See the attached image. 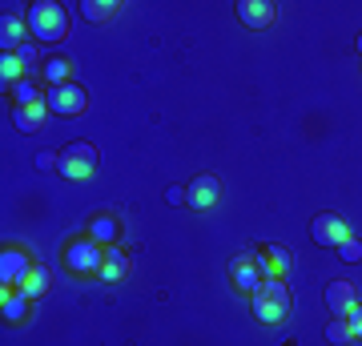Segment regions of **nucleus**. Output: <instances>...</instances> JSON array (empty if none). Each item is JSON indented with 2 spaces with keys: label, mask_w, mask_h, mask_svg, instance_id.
Instances as JSON below:
<instances>
[{
  "label": "nucleus",
  "mask_w": 362,
  "mask_h": 346,
  "mask_svg": "<svg viewBox=\"0 0 362 346\" xmlns=\"http://www.w3.org/2000/svg\"><path fill=\"white\" fill-rule=\"evenodd\" d=\"M25 28H28V21L4 13V21H0V45H4V52H16L25 45Z\"/></svg>",
  "instance_id": "nucleus-15"
},
{
  "label": "nucleus",
  "mask_w": 362,
  "mask_h": 346,
  "mask_svg": "<svg viewBox=\"0 0 362 346\" xmlns=\"http://www.w3.org/2000/svg\"><path fill=\"white\" fill-rule=\"evenodd\" d=\"M358 306V290H354V282H330L326 286V310L334 314V318H346L350 310Z\"/></svg>",
  "instance_id": "nucleus-9"
},
{
  "label": "nucleus",
  "mask_w": 362,
  "mask_h": 346,
  "mask_svg": "<svg viewBox=\"0 0 362 346\" xmlns=\"http://www.w3.org/2000/svg\"><path fill=\"white\" fill-rule=\"evenodd\" d=\"M125 270H129V258L113 250V246H105V258H101V270H97V278L101 282H121L125 278Z\"/></svg>",
  "instance_id": "nucleus-14"
},
{
  "label": "nucleus",
  "mask_w": 362,
  "mask_h": 346,
  "mask_svg": "<svg viewBox=\"0 0 362 346\" xmlns=\"http://www.w3.org/2000/svg\"><path fill=\"white\" fill-rule=\"evenodd\" d=\"M221 197V181L214 173H197L189 185H185V202L194 205V209H214Z\"/></svg>",
  "instance_id": "nucleus-8"
},
{
  "label": "nucleus",
  "mask_w": 362,
  "mask_h": 346,
  "mask_svg": "<svg viewBox=\"0 0 362 346\" xmlns=\"http://www.w3.org/2000/svg\"><path fill=\"white\" fill-rule=\"evenodd\" d=\"M0 310H4V318L8 322H21L28 310V298L21 294V286H0Z\"/></svg>",
  "instance_id": "nucleus-16"
},
{
  "label": "nucleus",
  "mask_w": 362,
  "mask_h": 346,
  "mask_svg": "<svg viewBox=\"0 0 362 346\" xmlns=\"http://www.w3.org/2000/svg\"><path fill=\"white\" fill-rule=\"evenodd\" d=\"M278 8H274L270 0H238V21L246 28H270Z\"/></svg>",
  "instance_id": "nucleus-10"
},
{
  "label": "nucleus",
  "mask_w": 362,
  "mask_h": 346,
  "mask_svg": "<svg viewBox=\"0 0 362 346\" xmlns=\"http://www.w3.org/2000/svg\"><path fill=\"white\" fill-rule=\"evenodd\" d=\"M28 270H33V262H28L25 250L21 246H4V254H0V286H21L28 278Z\"/></svg>",
  "instance_id": "nucleus-7"
},
{
  "label": "nucleus",
  "mask_w": 362,
  "mask_h": 346,
  "mask_svg": "<svg viewBox=\"0 0 362 346\" xmlns=\"http://www.w3.org/2000/svg\"><path fill=\"white\" fill-rule=\"evenodd\" d=\"M354 49H358V52H362V33H358V40H354Z\"/></svg>",
  "instance_id": "nucleus-28"
},
{
  "label": "nucleus",
  "mask_w": 362,
  "mask_h": 346,
  "mask_svg": "<svg viewBox=\"0 0 362 346\" xmlns=\"http://www.w3.org/2000/svg\"><path fill=\"white\" fill-rule=\"evenodd\" d=\"M45 101H49V113L77 117V113H85L89 97H85V89H81L77 81H69V85H52V89L45 93Z\"/></svg>",
  "instance_id": "nucleus-5"
},
{
  "label": "nucleus",
  "mask_w": 362,
  "mask_h": 346,
  "mask_svg": "<svg viewBox=\"0 0 362 346\" xmlns=\"http://www.w3.org/2000/svg\"><path fill=\"white\" fill-rule=\"evenodd\" d=\"M250 298H254V318H258L262 326H278V322L290 314V286H286L282 278H266Z\"/></svg>",
  "instance_id": "nucleus-1"
},
{
  "label": "nucleus",
  "mask_w": 362,
  "mask_h": 346,
  "mask_svg": "<svg viewBox=\"0 0 362 346\" xmlns=\"http://www.w3.org/2000/svg\"><path fill=\"white\" fill-rule=\"evenodd\" d=\"M338 254H342V262H362V242L358 238H346V242L338 246Z\"/></svg>",
  "instance_id": "nucleus-24"
},
{
  "label": "nucleus",
  "mask_w": 362,
  "mask_h": 346,
  "mask_svg": "<svg viewBox=\"0 0 362 346\" xmlns=\"http://www.w3.org/2000/svg\"><path fill=\"white\" fill-rule=\"evenodd\" d=\"M230 278H233V286H238V290H246V294H254V290L266 282L254 258H233V262H230Z\"/></svg>",
  "instance_id": "nucleus-12"
},
{
  "label": "nucleus",
  "mask_w": 362,
  "mask_h": 346,
  "mask_svg": "<svg viewBox=\"0 0 362 346\" xmlns=\"http://www.w3.org/2000/svg\"><path fill=\"white\" fill-rule=\"evenodd\" d=\"M13 121H16V129H21V133H37V129H45V121H49V101H37V105L16 109Z\"/></svg>",
  "instance_id": "nucleus-13"
},
{
  "label": "nucleus",
  "mask_w": 362,
  "mask_h": 346,
  "mask_svg": "<svg viewBox=\"0 0 362 346\" xmlns=\"http://www.w3.org/2000/svg\"><path fill=\"white\" fill-rule=\"evenodd\" d=\"M0 81H4V89H13L16 81H25V61L16 52H4L0 57Z\"/></svg>",
  "instance_id": "nucleus-21"
},
{
  "label": "nucleus",
  "mask_w": 362,
  "mask_h": 346,
  "mask_svg": "<svg viewBox=\"0 0 362 346\" xmlns=\"http://www.w3.org/2000/svg\"><path fill=\"white\" fill-rule=\"evenodd\" d=\"M81 13H85V21H93V25H105V21H113V16L121 13V0H85Z\"/></svg>",
  "instance_id": "nucleus-19"
},
{
  "label": "nucleus",
  "mask_w": 362,
  "mask_h": 346,
  "mask_svg": "<svg viewBox=\"0 0 362 346\" xmlns=\"http://www.w3.org/2000/svg\"><path fill=\"white\" fill-rule=\"evenodd\" d=\"M326 342H334V346H350V342H354L350 322L346 318H330V322H326Z\"/></svg>",
  "instance_id": "nucleus-23"
},
{
  "label": "nucleus",
  "mask_w": 362,
  "mask_h": 346,
  "mask_svg": "<svg viewBox=\"0 0 362 346\" xmlns=\"http://www.w3.org/2000/svg\"><path fill=\"white\" fill-rule=\"evenodd\" d=\"M28 33H33L40 45H57V40H65V33H69L65 8H61L57 0H37V4L28 8Z\"/></svg>",
  "instance_id": "nucleus-2"
},
{
  "label": "nucleus",
  "mask_w": 362,
  "mask_h": 346,
  "mask_svg": "<svg viewBox=\"0 0 362 346\" xmlns=\"http://www.w3.org/2000/svg\"><path fill=\"white\" fill-rule=\"evenodd\" d=\"M49 286H52L49 266H33V270H28V278L21 282V294H25V298H40V294H49Z\"/></svg>",
  "instance_id": "nucleus-20"
},
{
  "label": "nucleus",
  "mask_w": 362,
  "mask_h": 346,
  "mask_svg": "<svg viewBox=\"0 0 362 346\" xmlns=\"http://www.w3.org/2000/svg\"><path fill=\"white\" fill-rule=\"evenodd\" d=\"M40 73H45V81H49V89L52 85H69V81H73V57H49Z\"/></svg>",
  "instance_id": "nucleus-18"
},
{
  "label": "nucleus",
  "mask_w": 362,
  "mask_h": 346,
  "mask_svg": "<svg viewBox=\"0 0 362 346\" xmlns=\"http://www.w3.org/2000/svg\"><path fill=\"white\" fill-rule=\"evenodd\" d=\"M13 101H16V109H25V105H37V101H45V97H40V85L37 81H16L13 85Z\"/></svg>",
  "instance_id": "nucleus-22"
},
{
  "label": "nucleus",
  "mask_w": 362,
  "mask_h": 346,
  "mask_svg": "<svg viewBox=\"0 0 362 346\" xmlns=\"http://www.w3.org/2000/svg\"><path fill=\"white\" fill-rule=\"evenodd\" d=\"M254 262H258L262 278H286V270H290V254H286V246H262L258 254H254Z\"/></svg>",
  "instance_id": "nucleus-11"
},
{
  "label": "nucleus",
  "mask_w": 362,
  "mask_h": 346,
  "mask_svg": "<svg viewBox=\"0 0 362 346\" xmlns=\"http://www.w3.org/2000/svg\"><path fill=\"white\" fill-rule=\"evenodd\" d=\"M346 322H350V330H354V338H362V306H354L346 314Z\"/></svg>",
  "instance_id": "nucleus-25"
},
{
  "label": "nucleus",
  "mask_w": 362,
  "mask_h": 346,
  "mask_svg": "<svg viewBox=\"0 0 362 346\" xmlns=\"http://www.w3.org/2000/svg\"><path fill=\"white\" fill-rule=\"evenodd\" d=\"M117 233H121V226H117L113 214H93V218H89V238H93V242L113 246V242H117Z\"/></svg>",
  "instance_id": "nucleus-17"
},
{
  "label": "nucleus",
  "mask_w": 362,
  "mask_h": 346,
  "mask_svg": "<svg viewBox=\"0 0 362 346\" xmlns=\"http://www.w3.org/2000/svg\"><path fill=\"white\" fill-rule=\"evenodd\" d=\"M61 258H65V266L73 270V274H97V270H101V258H105V246L93 242L89 233H85V238H73V242L61 250Z\"/></svg>",
  "instance_id": "nucleus-4"
},
{
  "label": "nucleus",
  "mask_w": 362,
  "mask_h": 346,
  "mask_svg": "<svg viewBox=\"0 0 362 346\" xmlns=\"http://www.w3.org/2000/svg\"><path fill=\"white\" fill-rule=\"evenodd\" d=\"M310 238L318 246H326V250H338V246L350 238V230H346V221L338 218V214H330V209H326V214H318V218L310 221Z\"/></svg>",
  "instance_id": "nucleus-6"
},
{
  "label": "nucleus",
  "mask_w": 362,
  "mask_h": 346,
  "mask_svg": "<svg viewBox=\"0 0 362 346\" xmlns=\"http://www.w3.org/2000/svg\"><path fill=\"white\" fill-rule=\"evenodd\" d=\"M93 169H97V149L89 142H73L65 149H57V173L69 181H85L93 178Z\"/></svg>",
  "instance_id": "nucleus-3"
},
{
  "label": "nucleus",
  "mask_w": 362,
  "mask_h": 346,
  "mask_svg": "<svg viewBox=\"0 0 362 346\" xmlns=\"http://www.w3.org/2000/svg\"><path fill=\"white\" fill-rule=\"evenodd\" d=\"M16 57H21L25 64H33V61H37V45H33V40H25V45L16 49Z\"/></svg>",
  "instance_id": "nucleus-26"
},
{
  "label": "nucleus",
  "mask_w": 362,
  "mask_h": 346,
  "mask_svg": "<svg viewBox=\"0 0 362 346\" xmlns=\"http://www.w3.org/2000/svg\"><path fill=\"white\" fill-rule=\"evenodd\" d=\"M49 166H57V157H49V154H40V157H37V169H49Z\"/></svg>",
  "instance_id": "nucleus-27"
}]
</instances>
